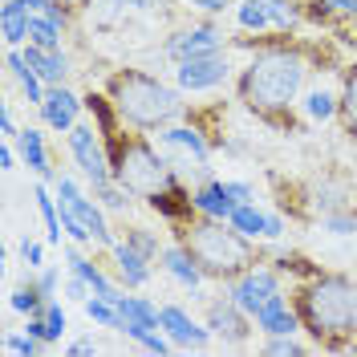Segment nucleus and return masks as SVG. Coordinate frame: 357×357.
<instances>
[{
  "label": "nucleus",
  "instance_id": "obj_1",
  "mask_svg": "<svg viewBox=\"0 0 357 357\" xmlns=\"http://www.w3.org/2000/svg\"><path fill=\"white\" fill-rule=\"evenodd\" d=\"M301 82H305V61L296 57V53H284V49H276V53H264V57H256L252 66L244 69V102L252 110H284L292 98L301 93Z\"/></svg>",
  "mask_w": 357,
  "mask_h": 357
},
{
  "label": "nucleus",
  "instance_id": "obj_2",
  "mask_svg": "<svg viewBox=\"0 0 357 357\" xmlns=\"http://www.w3.org/2000/svg\"><path fill=\"white\" fill-rule=\"evenodd\" d=\"M110 98H114V110L122 114L130 126H142V130H158V126H167L183 110L175 89L155 82V77H146V73H122V77H114Z\"/></svg>",
  "mask_w": 357,
  "mask_h": 357
},
{
  "label": "nucleus",
  "instance_id": "obj_3",
  "mask_svg": "<svg viewBox=\"0 0 357 357\" xmlns=\"http://www.w3.org/2000/svg\"><path fill=\"white\" fill-rule=\"evenodd\" d=\"M191 256L199 260L203 272H211V276H240L248 264H252V252H248V236H240L231 223L223 227V220H211L207 223H195L191 227Z\"/></svg>",
  "mask_w": 357,
  "mask_h": 357
},
{
  "label": "nucleus",
  "instance_id": "obj_4",
  "mask_svg": "<svg viewBox=\"0 0 357 357\" xmlns=\"http://www.w3.org/2000/svg\"><path fill=\"white\" fill-rule=\"evenodd\" d=\"M301 309L317 337H341L357 325V289L337 276H325L301 296Z\"/></svg>",
  "mask_w": 357,
  "mask_h": 357
},
{
  "label": "nucleus",
  "instance_id": "obj_5",
  "mask_svg": "<svg viewBox=\"0 0 357 357\" xmlns=\"http://www.w3.org/2000/svg\"><path fill=\"white\" fill-rule=\"evenodd\" d=\"M114 183H122L130 195L155 199L158 191L171 187V171L146 142H130V146H122V155L114 162Z\"/></svg>",
  "mask_w": 357,
  "mask_h": 357
},
{
  "label": "nucleus",
  "instance_id": "obj_6",
  "mask_svg": "<svg viewBox=\"0 0 357 357\" xmlns=\"http://www.w3.org/2000/svg\"><path fill=\"white\" fill-rule=\"evenodd\" d=\"M57 199H61L69 211L77 215V220L86 223V231L98 240V244H106V248L118 244V240H114V231H110V223H106V207H102L98 199H89V195H86V191H82V187H77L69 175L57 178Z\"/></svg>",
  "mask_w": 357,
  "mask_h": 357
},
{
  "label": "nucleus",
  "instance_id": "obj_7",
  "mask_svg": "<svg viewBox=\"0 0 357 357\" xmlns=\"http://www.w3.org/2000/svg\"><path fill=\"white\" fill-rule=\"evenodd\" d=\"M227 57H223L220 49H211V53H195V57H187V61H178L175 77H178V89H187V93H203V89H215L227 82Z\"/></svg>",
  "mask_w": 357,
  "mask_h": 357
},
{
  "label": "nucleus",
  "instance_id": "obj_8",
  "mask_svg": "<svg viewBox=\"0 0 357 357\" xmlns=\"http://www.w3.org/2000/svg\"><path fill=\"white\" fill-rule=\"evenodd\" d=\"M280 292V280H276V272H268V268H244L236 280H231V289L227 296L248 312V317H256V312L264 309L268 301Z\"/></svg>",
  "mask_w": 357,
  "mask_h": 357
},
{
  "label": "nucleus",
  "instance_id": "obj_9",
  "mask_svg": "<svg viewBox=\"0 0 357 357\" xmlns=\"http://www.w3.org/2000/svg\"><path fill=\"white\" fill-rule=\"evenodd\" d=\"M69 155H73V162L82 167V175H86L93 187H102V183L114 178V167L106 162V155H102V142H98L93 126H73V130H69Z\"/></svg>",
  "mask_w": 357,
  "mask_h": 357
},
{
  "label": "nucleus",
  "instance_id": "obj_10",
  "mask_svg": "<svg viewBox=\"0 0 357 357\" xmlns=\"http://www.w3.org/2000/svg\"><path fill=\"white\" fill-rule=\"evenodd\" d=\"M248 199H252V187L248 183H223V178H215V183H203L199 191L191 195V207L203 211V215H211V220H227Z\"/></svg>",
  "mask_w": 357,
  "mask_h": 357
},
{
  "label": "nucleus",
  "instance_id": "obj_11",
  "mask_svg": "<svg viewBox=\"0 0 357 357\" xmlns=\"http://www.w3.org/2000/svg\"><path fill=\"white\" fill-rule=\"evenodd\" d=\"M118 312H122V333L130 341H142L146 333L162 329V309H155L146 296H118Z\"/></svg>",
  "mask_w": 357,
  "mask_h": 357
},
{
  "label": "nucleus",
  "instance_id": "obj_12",
  "mask_svg": "<svg viewBox=\"0 0 357 357\" xmlns=\"http://www.w3.org/2000/svg\"><path fill=\"white\" fill-rule=\"evenodd\" d=\"M162 333L175 341L178 349H203L211 341V329H203L191 312H183L178 305H162Z\"/></svg>",
  "mask_w": 357,
  "mask_h": 357
},
{
  "label": "nucleus",
  "instance_id": "obj_13",
  "mask_svg": "<svg viewBox=\"0 0 357 357\" xmlns=\"http://www.w3.org/2000/svg\"><path fill=\"white\" fill-rule=\"evenodd\" d=\"M41 110V118H45V126H53V130L61 134V130H73L77 126V110H82V102L69 93L66 86H49V93H45V102L37 106Z\"/></svg>",
  "mask_w": 357,
  "mask_h": 357
},
{
  "label": "nucleus",
  "instance_id": "obj_14",
  "mask_svg": "<svg viewBox=\"0 0 357 357\" xmlns=\"http://www.w3.org/2000/svg\"><path fill=\"white\" fill-rule=\"evenodd\" d=\"M244 317L248 312L227 296V301H215V305L207 309V329H211L215 337H223V341H236V345H240V341L248 337V321Z\"/></svg>",
  "mask_w": 357,
  "mask_h": 357
},
{
  "label": "nucleus",
  "instance_id": "obj_15",
  "mask_svg": "<svg viewBox=\"0 0 357 357\" xmlns=\"http://www.w3.org/2000/svg\"><path fill=\"white\" fill-rule=\"evenodd\" d=\"M220 29H211V24H199V29H187V33H178L167 41V53L175 57V61H187V57H195V53H211V49H220Z\"/></svg>",
  "mask_w": 357,
  "mask_h": 357
},
{
  "label": "nucleus",
  "instance_id": "obj_16",
  "mask_svg": "<svg viewBox=\"0 0 357 357\" xmlns=\"http://www.w3.org/2000/svg\"><path fill=\"white\" fill-rule=\"evenodd\" d=\"M24 61L45 77V86H61L69 73V61L61 49H41V45H33V41L24 45Z\"/></svg>",
  "mask_w": 357,
  "mask_h": 357
},
{
  "label": "nucleus",
  "instance_id": "obj_17",
  "mask_svg": "<svg viewBox=\"0 0 357 357\" xmlns=\"http://www.w3.org/2000/svg\"><path fill=\"white\" fill-rule=\"evenodd\" d=\"M162 268L175 276L183 289H199L203 284V268L191 256V248H162Z\"/></svg>",
  "mask_w": 357,
  "mask_h": 357
},
{
  "label": "nucleus",
  "instance_id": "obj_18",
  "mask_svg": "<svg viewBox=\"0 0 357 357\" xmlns=\"http://www.w3.org/2000/svg\"><path fill=\"white\" fill-rule=\"evenodd\" d=\"M162 146L183 151L187 162H195V167H207V142H203V134L195 126H167L162 130Z\"/></svg>",
  "mask_w": 357,
  "mask_h": 357
},
{
  "label": "nucleus",
  "instance_id": "obj_19",
  "mask_svg": "<svg viewBox=\"0 0 357 357\" xmlns=\"http://www.w3.org/2000/svg\"><path fill=\"white\" fill-rule=\"evenodd\" d=\"M256 325H260L268 337H276V333H296V329H301L296 312L289 309V301H284L280 292H276V296H272V301H268L260 312H256Z\"/></svg>",
  "mask_w": 357,
  "mask_h": 357
},
{
  "label": "nucleus",
  "instance_id": "obj_20",
  "mask_svg": "<svg viewBox=\"0 0 357 357\" xmlns=\"http://www.w3.org/2000/svg\"><path fill=\"white\" fill-rule=\"evenodd\" d=\"M114 260H118V276L126 280V289H142L151 280V260L130 244H114Z\"/></svg>",
  "mask_w": 357,
  "mask_h": 357
},
{
  "label": "nucleus",
  "instance_id": "obj_21",
  "mask_svg": "<svg viewBox=\"0 0 357 357\" xmlns=\"http://www.w3.org/2000/svg\"><path fill=\"white\" fill-rule=\"evenodd\" d=\"M66 264H69V272L86 276V280H89V289H93V296H110V301H118V296H122V292L114 289L110 280H106V272H102V268L93 264V260H86V256H82L77 248H69V252H66Z\"/></svg>",
  "mask_w": 357,
  "mask_h": 357
},
{
  "label": "nucleus",
  "instance_id": "obj_22",
  "mask_svg": "<svg viewBox=\"0 0 357 357\" xmlns=\"http://www.w3.org/2000/svg\"><path fill=\"white\" fill-rule=\"evenodd\" d=\"M29 8H24L21 0H8L4 8H0V29H4V45L8 49H17V45L29 41Z\"/></svg>",
  "mask_w": 357,
  "mask_h": 357
},
{
  "label": "nucleus",
  "instance_id": "obj_23",
  "mask_svg": "<svg viewBox=\"0 0 357 357\" xmlns=\"http://www.w3.org/2000/svg\"><path fill=\"white\" fill-rule=\"evenodd\" d=\"M17 146H21V158H24V167L33 171V175H49V155H45V138L41 130H21L17 134Z\"/></svg>",
  "mask_w": 357,
  "mask_h": 357
},
{
  "label": "nucleus",
  "instance_id": "obj_24",
  "mask_svg": "<svg viewBox=\"0 0 357 357\" xmlns=\"http://www.w3.org/2000/svg\"><path fill=\"white\" fill-rule=\"evenodd\" d=\"M227 223L240 231V236H248V240H256V236H268V215L256 207V203L248 199V203H240L231 215H227Z\"/></svg>",
  "mask_w": 357,
  "mask_h": 357
},
{
  "label": "nucleus",
  "instance_id": "obj_25",
  "mask_svg": "<svg viewBox=\"0 0 357 357\" xmlns=\"http://www.w3.org/2000/svg\"><path fill=\"white\" fill-rule=\"evenodd\" d=\"M33 199H37V211H41L45 220V236H49V244H61V207H57V199L45 191V187H33Z\"/></svg>",
  "mask_w": 357,
  "mask_h": 357
},
{
  "label": "nucleus",
  "instance_id": "obj_26",
  "mask_svg": "<svg viewBox=\"0 0 357 357\" xmlns=\"http://www.w3.org/2000/svg\"><path fill=\"white\" fill-rule=\"evenodd\" d=\"M29 41L41 45V49H61V24L49 21L45 13H33L29 17Z\"/></svg>",
  "mask_w": 357,
  "mask_h": 357
},
{
  "label": "nucleus",
  "instance_id": "obj_27",
  "mask_svg": "<svg viewBox=\"0 0 357 357\" xmlns=\"http://www.w3.org/2000/svg\"><path fill=\"white\" fill-rule=\"evenodd\" d=\"M236 21L244 24V29H252V33L268 29V24H272L268 0H240V4H236Z\"/></svg>",
  "mask_w": 357,
  "mask_h": 357
},
{
  "label": "nucleus",
  "instance_id": "obj_28",
  "mask_svg": "<svg viewBox=\"0 0 357 357\" xmlns=\"http://www.w3.org/2000/svg\"><path fill=\"white\" fill-rule=\"evenodd\" d=\"M86 317L89 321H98V325H106V329H122L118 301H110V296H89L86 301Z\"/></svg>",
  "mask_w": 357,
  "mask_h": 357
},
{
  "label": "nucleus",
  "instance_id": "obj_29",
  "mask_svg": "<svg viewBox=\"0 0 357 357\" xmlns=\"http://www.w3.org/2000/svg\"><path fill=\"white\" fill-rule=\"evenodd\" d=\"M45 301H49V296L41 292V284H24V289H17L13 296H8V305H13L17 312H24V317L41 312V309H45Z\"/></svg>",
  "mask_w": 357,
  "mask_h": 357
},
{
  "label": "nucleus",
  "instance_id": "obj_30",
  "mask_svg": "<svg viewBox=\"0 0 357 357\" xmlns=\"http://www.w3.org/2000/svg\"><path fill=\"white\" fill-rule=\"evenodd\" d=\"M305 114H309L312 122H329L337 114V98L329 89H312L309 98H305Z\"/></svg>",
  "mask_w": 357,
  "mask_h": 357
},
{
  "label": "nucleus",
  "instance_id": "obj_31",
  "mask_svg": "<svg viewBox=\"0 0 357 357\" xmlns=\"http://www.w3.org/2000/svg\"><path fill=\"white\" fill-rule=\"evenodd\" d=\"M98 191V203L106 207V211H126V203H130V191L122 187V183H102V187H93Z\"/></svg>",
  "mask_w": 357,
  "mask_h": 357
},
{
  "label": "nucleus",
  "instance_id": "obj_32",
  "mask_svg": "<svg viewBox=\"0 0 357 357\" xmlns=\"http://www.w3.org/2000/svg\"><path fill=\"white\" fill-rule=\"evenodd\" d=\"M41 337H33L29 333V329H24V333H8L4 337V349H8V354H17V357H37L41 354Z\"/></svg>",
  "mask_w": 357,
  "mask_h": 357
},
{
  "label": "nucleus",
  "instance_id": "obj_33",
  "mask_svg": "<svg viewBox=\"0 0 357 357\" xmlns=\"http://www.w3.org/2000/svg\"><path fill=\"white\" fill-rule=\"evenodd\" d=\"M337 110H341V118H345V126H349V134H357V73L349 77V82H345V93H341Z\"/></svg>",
  "mask_w": 357,
  "mask_h": 357
},
{
  "label": "nucleus",
  "instance_id": "obj_34",
  "mask_svg": "<svg viewBox=\"0 0 357 357\" xmlns=\"http://www.w3.org/2000/svg\"><path fill=\"white\" fill-rule=\"evenodd\" d=\"M268 13H272V24L276 29H292V24L301 21V13H296L292 0H268Z\"/></svg>",
  "mask_w": 357,
  "mask_h": 357
},
{
  "label": "nucleus",
  "instance_id": "obj_35",
  "mask_svg": "<svg viewBox=\"0 0 357 357\" xmlns=\"http://www.w3.org/2000/svg\"><path fill=\"white\" fill-rule=\"evenodd\" d=\"M45 325H49V341H61V333L69 329V321L57 301H45Z\"/></svg>",
  "mask_w": 357,
  "mask_h": 357
},
{
  "label": "nucleus",
  "instance_id": "obj_36",
  "mask_svg": "<svg viewBox=\"0 0 357 357\" xmlns=\"http://www.w3.org/2000/svg\"><path fill=\"white\" fill-rule=\"evenodd\" d=\"M126 244H130V248H138V252H142L146 260H151V256L158 252V240L151 236V231H146V227H134L130 236H126Z\"/></svg>",
  "mask_w": 357,
  "mask_h": 357
},
{
  "label": "nucleus",
  "instance_id": "obj_37",
  "mask_svg": "<svg viewBox=\"0 0 357 357\" xmlns=\"http://www.w3.org/2000/svg\"><path fill=\"white\" fill-rule=\"evenodd\" d=\"M66 296H69V301H82V305H86L89 296H93V289H89V280H86V276L69 272V280H66Z\"/></svg>",
  "mask_w": 357,
  "mask_h": 357
},
{
  "label": "nucleus",
  "instance_id": "obj_38",
  "mask_svg": "<svg viewBox=\"0 0 357 357\" xmlns=\"http://www.w3.org/2000/svg\"><path fill=\"white\" fill-rule=\"evenodd\" d=\"M268 354H276V357H292V354H301V345L292 341V333H276L272 341H268Z\"/></svg>",
  "mask_w": 357,
  "mask_h": 357
},
{
  "label": "nucleus",
  "instance_id": "obj_39",
  "mask_svg": "<svg viewBox=\"0 0 357 357\" xmlns=\"http://www.w3.org/2000/svg\"><path fill=\"white\" fill-rule=\"evenodd\" d=\"M325 231L349 236V231H357V215H325Z\"/></svg>",
  "mask_w": 357,
  "mask_h": 357
},
{
  "label": "nucleus",
  "instance_id": "obj_40",
  "mask_svg": "<svg viewBox=\"0 0 357 357\" xmlns=\"http://www.w3.org/2000/svg\"><path fill=\"white\" fill-rule=\"evenodd\" d=\"M21 256L29 268H45V248L37 240H21Z\"/></svg>",
  "mask_w": 357,
  "mask_h": 357
},
{
  "label": "nucleus",
  "instance_id": "obj_41",
  "mask_svg": "<svg viewBox=\"0 0 357 357\" xmlns=\"http://www.w3.org/2000/svg\"><path fill=\"white\" fill-rule=\"evenodd\" d=\"M138 345H142L146 354H167V349H171L175 341H167V337H162V333H158V329H155V333H146V337H142Z\"/></svg>",
  "mask_w": 357,
  "mask_h": 357
},
{
  "label": "nucleus",
  "instance_id": "obj_42",
  "mask_svg": "<svg viewBox=\"0 0 357 357\" xmlns=\"http://www.w3.org/2000/svg\"><path fill=\"white\" fill-rule=\"evenodd\" d=\"M37 284H41V292L49 296V301H53V292H57V272H53V268H45V272H41V280H37Z\"/></svg>",
  "mask_w": 357,
  "mask_h": 357
},
{
  "label": "nucleus",
  "instance_id": "obj_43",
  "mask_svg": "<svg viewBox=\"0 0 357 357\" xmlns=\"http://www.w3.org/2000/svg\"><path fill=\"white\" fill-rule=\"evenodd\" d=\"M86 354H98V341H73V345H69V357H86Z\"/></svg>",
  "mask_w": 357,
  "mask_h": 357
},
{
  "label": "nucleus",
  "instance_id": "obj_44",
  "mask_svg": "<svg viewBox=\"0 0 357 357\" xmlns=\"http://www.w3.org/2000/svg\"><path fill=\"white\" fill-rule=\"evenodd\" d=\"M0 134H4V138H17V126H13V114H8V106H4V110H0Z\"/></svg>",
  "mask_w": 357,
  "mask_h": 357
},
{
  "label": "nucleus",
  "instance_id": "obj_45",
  "mask_svg": "<svg viewBox=\"0 0 357 357\" xmlns=\"http://www.w3.org/2000/svg\"><path fill=\"white\" fill-rule=\"evenodd\" d=\"M13 167H17V151L4 142V146H0V171H13Z\"/></svg>",
  "mask_w": 357,
  "mask_h": 357
},
{
  "label": "nucleus",
  "instance_id": "obj_46",
  "mask_svg": "<svg viewBox=\"0 0 357 357\" xmlns=\"http://www.w3.org/2000/svg\"><path fill=\"white\" fill-rule=\"evenodd\" d=\"M284 236V220L280 215H268V240H280Z\"/></svg>",
  "mask_w": 357,
  "mask_h": 357
},
{
  "label": "nucleus",
  "instance_id": "obj_47",
  "mask_svg": "<svg viewBox=\"0 0 357 357\" xmlns=\"http://www.w3.org/2000/svg\"><path fill=\"white\" fill-rule=\"evenodd\" d=\"M187 4H195V8H207V13H220L227 0H187Z\"/></svg>",
  "mask_w": 357,
  "mask_h": 357
},
{
  "label": "nucleus",
  "instance_id": "obj_48",
  "mask_svg": "<svg viewBox=\"0 0 357 357\" xmlns=\"http://www.w3.org/2000/svg\"><path fill=\"white\" fill-rule=\"evenodd\" d=\"M321 4H329L333 13H349V8H354V0H321Z\"/></svg>",
  "mask_w": 357,
  "mask_h": 357
},
{
  "label": "nucleus",
  "instance_id": "obj_49",
  "mask_svg": "<svg viewBox=\"0 0 357 357\" xmlns=\"http://www.w3.org/2000/svg\"><path fill=\"white\" fill-rule=\"evenodd\" d=\"M21 4L29 13H45V8H49V0H21Z\"/></svg>",
  "mask_w": 357,
  "mask_h": 357
},
{
  "label": "nucleus",
  "instance_id": "obj_50",
  "mask_svg": "<svg viewBox=\"0 0 357 357\" xmlns=\"http://www.w3.org/2000/svg\"><path fill=\"white\" fill-rule=\"evenodd\" d=\"M158 0H130V8H142V13H146V8H155Z\"/></svg>",
  "mask_w": 357,
  "mask_h": 357
},
{
  "label": "nucleus",
  "instance_id": "obj_51",
  "mask_svg": "<svg viewBox=\"0 0 357 357\" xmlns=\"http://www.w3.org/2000/svg\"><path fill=\"white\" fill-rule=\"evenodd\" d=\"M66 8H82V4H89V0H61Z\"/></svg>",
  "mask_w": 357,
  "mask_h": 357
},
{
  "label": "nucleus",
  "instance_id": "obj_52",
  "mask_svg": "<svg viewBox=\"0 0 357 357\" xmlns=\"http://www.w3.org/2000/svg\"><path fill=\"white\" fill-rule=\"evenodd\" d=\"M349 17H354V21H357V0H354V8H349Z\"/></svg>",
  "mask_w": 357,
  "mask_h": 357
}]
</instances>
